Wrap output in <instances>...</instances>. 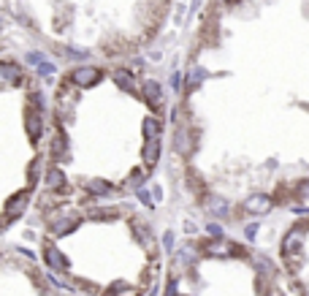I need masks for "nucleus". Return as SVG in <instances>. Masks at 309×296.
<instances>
[{"label": "nucleus", "mask_w": 309, "mask_h": 296, "mask_svg": "<svg viewBox=\"0 0 309 296\" xmlns=\"http://www.w3.org/2000/svg\"><path fill=\"white\" fill-rule=\"evenodd\" d=\"M38 264L65 291L82 296H152L163 250L139 207L106 201L35 223Z\"/></svg>", "instance_id": "obj_1"}]
</instances>
